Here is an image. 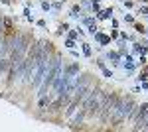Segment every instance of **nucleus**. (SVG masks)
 <instances>
[{"label":"nucleus","mask_w":148,"mask_h":132,"mask_svg":"<svg viewBox=\"0 0 148 132\" xmlns=\"http://www.w3.org/2000/svg\"><path fill=\"white\" fill-rule=\"evenodd\" d=\"M130 112H132V101H119L111 118H113V122H121V120H125Z\"/></svg>","instance_id":"1"}]
</instances>
